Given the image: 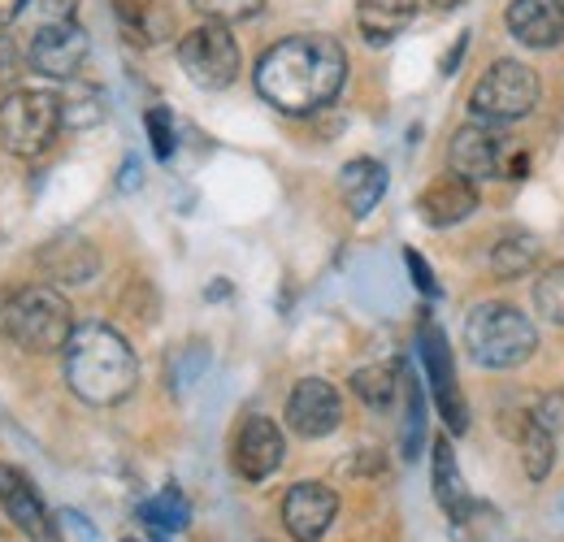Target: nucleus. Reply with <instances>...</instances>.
Segmentation results:
<instances>
[{
    "label": "nucleus",
    "instance_id": "nucleus-14",
    "mask_svg": "<svg viewBox=\"0 0 564 542\" xmlns=\"http://www.w3.org/2000/svg\"><path fill=\"white\" fill-rule=\"evenodd\" d=\"M447 165L452 174L469 178V183H487V178H503V139L487 122H465L452 148H447Z\"/></svg>",
    "mask_w": 564,
    "mask_h": 542
},
{
    "label": "nucleus",
    "instance_id": "nucleus-10",
    "mask_svg": "<svg viewBox=\"0 0 564 542\" xmlns=\"http://www.w3.org/2000/svg\"><path fill=\"white\" fill-rule=\"evenodd\" d=\"M91 53V40L78 22H66V26H40L26 44V66L53 83H70L78 78V69Z\"/></svg>",
    "mask_w": 564,
    "mask_h": 542
},
{
    "label": "nucleus",
    "instance_id": "nucleus-21",
    "mask_svg": "<svg viewBox=\"0 0 564 542\" xmlns=\"http://www.w3.org/2000/svg\"><path fill=\"white\" fill-rule=\"evenodd\" d=\"M417 18V0H356V26L365 44H391Z\"/></svg>",
    "mask_w": 564,
    "mask_h": 542
},
{
    "label": "nucleus",
    "instance_id": "nucleus-17",
    "mask_svg": "<svg viewBox=\"0 0 564 542\" xmlns=\"http://www.w3.org/2000/svg\"><path fill=\"white\" fill-rule=\"evenodd\" d=\"M430 452H434V456H430L434 499H438V508L447 512V521L460 530V525H469V521H474L478 503H474V495H469V486H465V477H460V465H456L452 443H447V438H434V447H430Z\"/></svg>",
    "mask_w": 564,
    "mask_h": 542
},
{
    "label": "nucleus",
    "instance_id": "nucleus-1",
    "mask_svg": "<svg viewBox=\"0 0 564 542\" xmlns=\"http://www.w3.org/2000/svg\"><path fill=\"white\" fill-rule=\"evenodd\" d=\"M252 78L265 105H274L279 113H291V118H308L344 91L348 53L335 35H322V31L286 35L261 53Z\"/></svg>",
    "mask_w": 564,
    "mask_h": 542
},
{
    "label": "nucleus",
    "instance_id": "nucleus-16",
    "mask_svg": "<svg viewBox=\"0 0 564 542\" xmlns=\"http://www.w3.org/2000/svg\"><path fill=\"white\" fill-rule=\"evenodd\" d=\"M478 208V183L460 178V174H443L417 196V213H422L425 226L434 230H447V226H460L465 217H474Z\"/></svg>",
    "mask_w": 564,
    "mask_h": 542
},
{
    "label": "nucleus",
    "instance_id": "nucleus-31",
    "mask_svg": "<svg viewBox=\"0 0 564 542\" xmlns=\"http://www.w3.org/2000/svg\"><path fill=\"white\" fill-rule=\"evenodd\" d=\"M404 265H409V273H413V282H417V291H422V295H430V300H438V295H443V286L434 282V270L422 261V252H413V248H409V252H404Z\"/></svg>",
    "mask_w": 564,
    "mask_h": 542
},
{
    "label": "nucleus",
    "instance_id": "nucleus-11",
    "mask_svg": "<svg viewBox=\"0 0 564 542\" xmlns=\"http://www.w3.org/2000/svg\"><path fill=\"white\" fill-rule=\"evenodd\" d=\"M282 416L300 438H330L344 425V395L326 378H300L286 395Z\"/></svg>",
    "mask_w": 564,
    "mask_h": 542
},
{
    "label": "nucleus",
    "instance_id": "nucleus-2",
    "mask_svg": "<svg viewBox=\"0 0 564 542\" xmlns=\"http://www.w3.org/2000/svg\"><path fill=\"white\" fill-rule=\"evenodd\" d=\"M66 387L83 404L113 408L140 387V356L113 326L87 322L66 339Z\"/></svg>",
    "mask_w": 564,
    "mask_h": 542
},
{
    "label": "nucleus",
    "instance_id": "nucleus-15",
    "mask_svg": "<svg viewBox=\"0 0 564 542\" xmlns=\"http://www.w3.org/2000/svg\"><path fill=\"white\" fill-rule=\"evenodd\" d=\"M503 26L525 48H556L564 44V0H512Z\"/></svg>",
    "mask_w": 564,
    "mask_h": 542
},
{
    "label": "nucleus",
    "instance_id": "nucleus-32",
    "mask_svg": "<svg viewBox=\"0 0 564 542\" xmlns=\"http://www.w3.org/2000/svg\"><path fill=\"white\" fill-rule=\"evenodd\" d=\"M31 0H0V26H13L22 13H26Z\"/></svg>",
    "mask_w": 564,
    "mask_h": 542
},
{
    "label": "nucleus",
    "instance_id": "nucleus-18",
    "mask_svg": "<svg viewBox=\"0 0 564 542\" xmlns=\"http://www.w3.org/2000/svg\"><path fill=\"white\" fill-rule=\"evenodd\" d=\"M35 261H40V270L48 273L53 282H70V286L96 282V273H100V252L83 235H57V239H48Z\"/></svg>",
    "mask_w": 564,
    "mask_h": 542
},
{
    "label": "nucleus",
    "instance_id": "nucleus-7",
    "mask_svg": "<svg viewBox=\"0 0 564 542\" xmlns=\"http://www.w3.org/2000/svg\"><path fill=\"white\" fill-rule=\"evenodd\" d=\"M243 66L239 40L221 22H200L178 40V69L200 87V91H226Z\"/></svg>",
    "mask_w": 564,
    "mask_h": 542
},
{
    "label": "nucleus",
    "instance_id": "nucleus-33",
    "mask_svg": "<svg viewBox=\"0 0 564 542\" xmlns=\"http://www.w3.org/2000/svg\"><path fill=\"white\" fill-rule=\"evenodd\" d=\"M434 4H456V0H434Z\"/></svg>",
    "mask_w": 564,
    "mask_h": 542
},
{
    "label": "nucleus",
    "instance_id": "nucleus-27",
    "mask_svg": "<svg viewBox=\"0 0 564 542\" xmlns=\"http://www.w3.org/2000/svg\"><path fill=\"white\" fill-rule=\"evenodd\" d=\"M409 416H404V460H417L425 447V391L417 378H404Z\"/></svg>",
    "mask_w": 564,
    "mask_h": 542
},
{
    "label": "nucleus",
    "instance_id": "nucleus-25",
    "mask_svg": "<svg viewBox=\"0 0 564 542\" xmlns=\"http://www.w3.org/2000/svg\"><path fill=\"white\" fill-rule=\"evenodd\" d=\"M539 265V239L534 235H503L491 248V273L503 282H517Z\"/></svg>",
    "mask_w": 564,
    "mask_h": 542
},
{
    "label": "nucleus",
    "instance_id": "nucleus-8",
    "mask_svg": "<svg viewBox=\"0 0 564 542\" xmlns=\"http://www.w3.org/2000/svg\"><path fill=\"white\" fill-rule=\"evenodd\" d=\"M417 351H422L425 365V382L434 391V408L447 425V434H465L469 430V404L460 395V382H456V365H452V347L438 322L422 317V330H417Z\"/></svg>",
    "mask_w": 564,
    "mask_h": 542
},
{
    "label": "nucleus",
    "instance_id": "nucleus-12",
    "mask_svg": "<svg viewBox=\"0 0 564 542\" xmlns=\"http://www.w3.org/2000/svg\"><path fill=\"white\" fill-rule=\"evenodd\" d=\"M286 460V438L270 416H243L230 443V465L243 481H265L274 477Z\"/></svg>",
    "mask_w": 564,
    "mask_h": 542
},
{
    "label": "nucleus",
    "instance_id": "nucleus-5",
    "mask_svg": "<svg viewBox=\"0 0 564 542\" xmlns=\"http://www.w3.org/2000/svg\"><path fill=\"white\" fill-rule=\"evenodd\" d=\"M62 131V96L48 87H13L0 100V139L13 156H44Z\"/></svg>",
    "mask_w": 564,
    "mask_h": 542
},
{
    "label": "nucleus",
    "instance_id": "nucleus-13",
    "mask_svg": "<svg viewBox=\"0 0 564 542\" xmlns=\"http://www.w3.org/2000/svg\"><path fill=\"white\" fill-rule=\"evenodd\" d=\"M335 517H339V495L326 481H295L282 495V525L295 542L326 539Z\"/></svg>",
    "mask_w": 564,
    "mask_h": 542
},
{
    "label": "nucleus",
    "instance_id": "nucleus-26",
    "mask_svg": "<svg viewBox=\"0 0 564 542\" xmlns=\"http://www.w3.org/2000/svg\"><path fill=\"white\" fill-rule=\"evenodd\" d=\"M534 308L543 313V322L564 326V261L539 273V282H534Z\"/></svg>",
    "mask_w": 564,
    "mask_h": 542
},
{
    "label": "nucleus",
    "instance_id": "nucleus-9",
    "mask_svg": "<svg viewBox=\"0 0 564 542\" xmlns=\"http://www.w3.org/2000/svg\"><path fill=\"white\" fill-rule=\"evenodd\" d=\"M0 508L31 542H66L62 517L48 512V503L40 499L31 477L22 474V469H13V465H0Z\"/></svg>",
    "mask_w": 564,
    "mask_h": 542
},
{
    "label": "nucleus",
    "instance_id": "nucleus-22",
    "mask_svg": "<svg viewBox=\"0 0 564 542\" xmlns=\"http://www.w3.org/2000/svg\"><path fill=\"white\" fill-rule=\"evenodd\" d=\"M143 521V530L152 534L156 542H165L170 534H178V530H187L192 525V503L183 499V490L178 486H165L156 499H148L140 503V512H135Z\"/></svg>",
    "mask_w": 564,
    "mask_h": 542
},
{
    "label": "nucleus",
    "instance_id": "nucleus-29",
    "mask_svg": "<svg viewBox=\"0 0 564 542\" xmlns=\"http://www.w3.org/2000/svg\"><path fill=\"white\" fill-rule=\"evenodd\" d=\"M143 127H148V143H152V156L156 161H170L174 156V148H178V139H174V118H170V109H148L143 113Z\"/></svg>",
    "mask_w": 564,
    "mask_h": 542
},
{
    "label": "nucleus",
    "instance_id": "nucleus-3",
    "mask_svg": "<svg viewBox=\"0 0 564 542\" xmlns=\"http://www.w3.org/2000/svg\"><path fill=\"white\" fill-rule=\"evenodd\" d=\"M0 326L18 347L48 356V351H62L74 335V308L53 282H31L4 300Z\"/></svg>",
    "mask_w": 564,
    "mask_h": 542
},
{
    "label": "nucleus",
    "instance_id": "nucleus-28",
    "mask_svg": "<svg viewBox=\"0 0 564 542\" xmlns=\"http://www.w3.org/2000/svg\"><path fill=\"white\" fill-rule=\"evenodd\" d=\"M196 13H205V22H221V26H235V22H248L265 9V0H192Z\"/></svg>",
    "mask_w": 564,
    "mask_h": 542
},
{
    "label": "nucleus",
    "instance_id": "nucleus-24",
    "mask_svg": "<svg viewBox=\"0 0 564 542\" xmlns=\"http://www.w3.org/2000/svg\"><path fill=\"white\" fill-rule=\"evenodd\" d=\"M109 118V105H105V91L96 83H78L70 78L66 96H62V127L70 131H87V127H100Z\"/></svg>",
    "mask_w": 564,
    "mask_h": 542
},
{
    "label": "nucleus",
    "instance_id": "nucleus-20",
    "mask_svg": "<svg viewBox=\"0 0 564 542\" xmlns=\"http://www.w3.org/2000/svg\"><path fill=\"white\" fill-rule=\"evenodd\" d=\"M556 408H561V400L539 404V412H530L521 421V465L534 481H543L556 465V416H552Z\"/></svg>",
    "mask_w": 564,
    "mask_h": 542
},
{
    "label": "nucleus",
    "instance_id": "nucleus-23",
    "mask_svg": "<svg viewBox=\"0 0 564 542\" xmlns=\"http://www.w3.org/2000/svg\"><path fill=\"white\" fill-rule=\"evenodd\" d=\"M400 382H404V369L395 365V360H378V365H365V369H356L352 373V391L356 400L365 408H391L395 400V391H400Z\"/></svg>",
    "mask_w": 564,
    "mask_h": 542
},
{
    "label": "nucleus",
    "instance_id": "nucleus-30",
    "mask_svg": "<svg viewBox=\"0 0 564 542\" xmlns=\"http://www.w3.org/2000/svg\"><path fill=\"white\" fill-rule=\"evenodd\" d=\"M40 26H66V22H78V0H31L26 4Z\"/></svg>",
    "mask_w": 564,
    "mask_h": 542
},
{
    "label": "nucleus",
    "instance_id": "nucleus-19",
    "mask_svg": "<svg viewBox=\"0 0 564 542\" xmlns=\"http://www.w3.org/2000/svg\"><path fill=\"white\" fill-rule=\"evenodd\" d=\"M339 196H344V204H348V213H352L356 221H365L378 208V200L387 196V165L373 161V156L348 161L339 170Z\"/></svg>",
    "mask_w": 564,
    "mask_h": 542
},
{
    "label": "nucleus",
    "instance_id": "nucleus-34",
    "mask_svg": "<svg viewBox=\"0 0 564 542\" xmlns=\"http://www.w3.org/2000/svg\"><path fill=\"white\" fill-rule=\"evenodd\" d=\"M127 542H135V539H127Z\"/></svg>",
    "mask_w": 564,
    "mask_h": 542
},
{
    "label": "nucleus",
    "instance_id": "nucleus-6",
    "mask_svg": "<svg viewBox=\"0 0 564 542\" xmlns=\"http://www.w3.org/2000/svg\"><path fill=\"white\" fill-rule=\"evenodd\" d=\"M539 96H543V83L539 74L525 66V62H495L474 96H469V109H474V122H487V127H508V122H521L539 109Z\"/></svg>",
    "mask_w": 564,
    "mask_h": 542
},
{
    "label": "nucleus",
    "instance_id": "nucleus-4",
    "mask_svg": "<svg viewBox=\"0 0 564 542\" xmlns=\"http://www.w3.org/2000/svg\"><path fill=\"white\" fill-rule=\"evenodd\" d=\"M465 347L482 369H517L539 351V330L517 304H474L465 317Z\"/></svg>",
    "mask_w": 564,
    "mask_h": 542
}]
</instances>
